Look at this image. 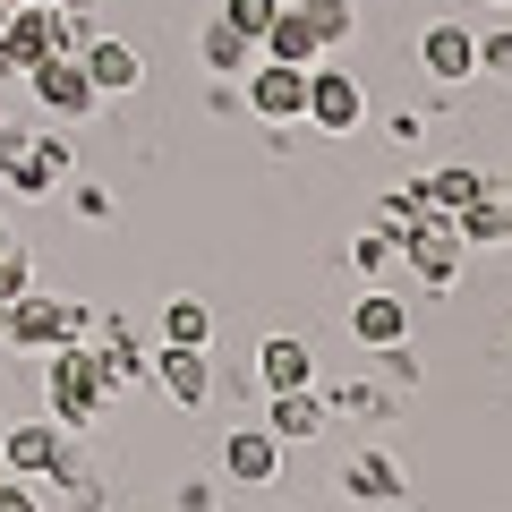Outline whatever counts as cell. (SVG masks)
I'll return each mask as SVG.
<instances>
[{"instance_id": "1", "label": "cell", "mask_w": 512, "mask_h": 512, "mask_svg": "<svg viewBox=\"0 0 512 512\" xmlns=\"http://www.w3.org/2000/svg\"><path fill=\"white\" fill-rule=\"evenodd\" d=\"M0 333L18 350H60V342H86L94 333V308H77V299H43V291H18L9 308H0Z\"/></svg>"}, {"instance_id": "2", "label": "cell", "mask_w": 512, "mask_h": 512, "mask_svg": "<svg viewBox=\"0 0 512 512\" xmlns=\"http://www.w3.org/2000/svg\"><path fill=\"white\" fill-rule=\"evenodd\" d=\"M111 402V376L94 367L86 342H60L52 350V419L60 427H94V410Z\"/></svg>"}, {"instance_id": "3", "label": "cell", "mask_w": 512, "mask_h": 512, "mask_svg": "<svg viewBox=\"0 0 512 512\" xmlns=\"http://www.w3.org/2000/svg\"><path fill=\"white\" fill-rule=\"evenodd\" d=\"M308 128H325V137H350V128L367 120V86L359 69H342V60H308V111H299Z\"/></svg>"}, {"instance_id": "4", "label": "cell", "mask_w": 512, "mask_h": 512, "mask_svg": "<svg viewBox=\"0 0 512 512\" xmlns=\"http://www.w3.org/2000/svg\"><path fill=\"white\" fill-rule=\"evenodd\" d=\"M402 265L419 274V291H453L461 282V231H453V214H419L402 231Z\"/></svg>"}, {"instance_id": "5", "label": "cell", "mask_w": 512, "mask_h": 512, "mask_svg": "<svg viewBox=\"0 0 512 512\" xmlns=\"http://www.w3.org/2000/svg\"><path fill=\"white\" fill-rule=\"evenodd\" d=\"M26 86H35V103L52 111V120H86V111L103 103L77 52H52V60H35V69H26Z\"/></svg>"}, {"instance_id": "6", "label": "cell", "mask_w": 512, "mask_h": 512, "mask_svg": "<svg viewBox=\"0 0 512 512\" xmlns=\"http://www.w3.org/2000/svg\"><path fill=\"white\" fill-rule=\"evenodd\" d=\"M248 111H256V120H274V128H291L299 111H308V69H299V60H265V52H256Z\"/></svg>"}, {"instance_id": "7", "label": "cell", "mask_w": 512, "mask_h": 512, "mask_svg": "<svg viewBox=\"0 0 512 512\" xmlns=\"http://www.w3.org/2000/svg\"><path fill=\"white\" fill-rule=\"evenodd\" d=\"M419 69L436 77V86H470V77H478V26L436 18V26L419 35Z\"/></svg>"}, {"instance_id": "8", "label": "cell", "mask_w": 512, "mask_h": 512, "mask_svg": "<svg viewBox=\"0 0 512 512\" xmlns=\"http://www.w3.org/2000/svg\"><path fill=\"white\" fill-rule=\"evenodd\" d=\"M154 384H163L180 410H205V402H214V359L188 350V342H163V350H154Z\"/></svg>"}, {"instance_id": "9", "label": "cell", "mask_w": 512, "mask_h": 512, "mask_svg": "<svg viewBox=\"0 0 512 512\" xmlns=\"http://www.w3.org/2000/svg\"><path fill=\"white\" fill-rule=\"evenodd\" d=\"M60 461H69L60 419H26V427H9V453H0V470H9V478H52Z\"/></svg>"}, {"instance_id": "10", "label": "cell", "mask_w": 512, "mask_h": 512, "mask_svg": "<svg viewBox=\"0 0 512 512\" xmlns=\"http://www.w3.org/2000/svg\"><path fill=\"white\" fill-rule=\"evenodd\" d=\"M69 163H77L69 137H26V154L0 171V180L18 188V197H52V188H69Z\"/></svg>"}, {"instance_id": "11", "label": "cell", "mask_w": 512, "mask_h": 512, "mask_svg": "<svg viewBox=\"0 0 512 512\" xmlns=\"http://www.w3.org/2000/svg\"><path fill=\"white\" fill-rule=\"evenodd\" d=\"M77 60H86L94 94H137V77H146L137 43H120V35H86V43H77Z\"/></svg>"}, {"instance_id": "12", "label": "cell", "mask_w": 512, "mask_h": 512, "mask_svg": "<svg viewBox=\"0 0 512 512\" xmlns=\"http://www.w3.org/2000/svg\"><path fill=\"white\" fill-rule=\"evenodd\" d=\"M453 231H461V248H495V239H512V188L487 180V188L453 214Z\"/></svg>"}, {"instance_id": "13", "label": "cell", "mask_w": 512, "mask_h": 512, "mask_svg": "<svg viewBox=\"0 0 512 512\" xmlns=\"http://www.w3.org/2000/svg\"><path fill=\"white\" fill-rule=\"evenodd\" d=\"M350 342H367V350H393V342H410V308L393 291H367L359 308H350Z\"/></svg>"}, {"instance_id": "14", "label": "cell", "mask_w": 512, "mask_h": 512, "mask_svg": "<svg viewBox=\"0 0 512 512\" xmlns=\"http://www.w3.org/2000/svg\"><path fill=\"white\" fill-rule=\"evenodd\" d=\"M222 470H231L239 487H265V478L282 470V444H274V427H239V436L222 444Z\"/></svg>"}, {"instance_id": "15", "label": "cell", "mask_w": 512, "mask_h": 512, "mask_svg": "<svg viewBox=\"0 0 512 512\" xmlns=\"http://www.w3.org/2000/svg\"><path fill=\"white\" fill-rule=\"evenodd\" d=\"M256 376H265V393H291V384H316V359L299 333H274V342L256 350Z\"/></svg>"}, {"instance_id": "16", "label": "cell", "mask_w": 512, "mask_h": 512, "mask_svg": "<svg viewBox=\"0 0 512 512\" xmlns=\"http://www.w3.org/2000/svg\"><path fill=\"white\" fill-rule=\"evenodd\" d=\"M94 367H103V376H111V393H120V384H137V376H146V342H137V333H128L120 316H111V325H103V342H94Z\"/></svg>"}, {"instance_id": "17", "label": "cell", "mask_w": 512, "mask_h": 512, "mask_svg": "<svg viewBox=\"0 0 512 512\" xmlns=\"http://www.w3.org/2000/svg\"><path fill=\"white\" fill-rule=\"evenodd\" d=\"M256 52H265V60H299V69H308V60H325V43H316V26L282 0V18L265 26V43H256Z\"/></svg>"}, {"instance_id": "18", "label": "cell", "mask_w": 512, "mask_h": 512, "mask_svg": "<svg viewBox=\"0 0 512 512\" xmlns=\"http://www.w3.org/2000/svg\"><path fill=\"white\" fill-rule=\"evenodd\" d=\"M316 427H325V402H316V384H291V393H274V444H308Z\"/></svg>"}, {"instance_id": "19", "label": "cell", "mask_w": 512, "mask_h": 512, "mask_svg": "<svg viewBox=\"0 0 512 512\" xmlns=\"http://www.w3.org/2000/svg\"><path fill=\"white\" fill-rule=\"evenodd\" d=\"M197 52H205V69H214V77H248V69H256V43L239 35V26H222V18H205Z\"/></svg>"}, {"instance_id": "20", "label": "cell", "mask_w": 512, "mask_h": 512, "mask_svg": "<svg viewBox=\"0 0 512 512\" xmlns=\"http://www.w3.org/2000/svg\"><path fill=\"white\" fill-rule=\"evenodd\" d=\"M342 487L350 495H359V504H402V470H393V461H384V453H359V461H350V470H342Z\"/></svg>"}, {"instance_id": "21", "label": "cell", "mask_w": 512, "mask_h": 512, "mask_svg": "<svg viewBox=\"0 0 512 512\" xmlns=\"http://www.w3.org/2000/svg\"><path fill=\"white\" fill-rule=\"evenodd\" d=\"M487 188V171H470V163H444V171H427L419 180V197H427V214H461V205Z\"/></svg>"}, {"instance_id": "22", "label": "cell", "mask_w": 512, "mask_h": 512, "mask_svg": "<svg viewBox=\"0 0 512 512\" xmlns=\"http://www.w3.org/2000/svg\"><path fill=\"white\" fill-rule=\"evenodd\" d=\"M291 9L316 26V43H325V52H342V43L359 35V0H291Z\"/></svg>"}, {"instance_id": "23", "label": "cell", "mask_w": 512, "mask_h": 512, "mask_svg": "<svg viewBox=\"0 0 512 512\" xmlns=\"http://www.w3.org/2000/svg\"><path fill=\"white\" fill-rule=\"evenodd\" d=\"M163 342L205 350V342H214V308H205V299H171V308H163Z\"/></svg>"}, {"instance_id": "24", "label": "cell", "mask_w": 512, "mask_h": 512, "mask_svg": "<svg viewBox=\"0 0 512 512\" xmlns=\"http://www.w3.org/2000/svg\"><path fill=\"white\" fill-rule=\"evenodd\" d=\"M350 265H359V274H393V265H402V231H384V222L359 231L350 239Z\"/></svg>"}, {"instance_id": "25", "label": "cell", "mask_w": 512, "mask_h": 512, "mask_svg": "<svg viewBox=\"0 0 512 512\" xmlns=\"http://www.w3.org/2000/svg\"><path fill=\"white\" fill-rule=\"evenodd\" d=\"M214 18H222V26H239V35H248V43H265V26L282 18V0H222Z\"/></svg>"}, {"instance_id": "26", "label": "cell", "mask_w": 512, "mask_h": 512, "mask_svg": "<svg viewBox=\"0 0 512 512\" xmlns=\"http://www.w3.org/2000/svg\"><path fill=\"white\" fill-rule=\"evenodd\" d=\"M478 69H487V77H512V26H487V35H478Z\"/></svg>"}, {"instance_id": "27", "label": "cell", "mask_w": 512, "mask_h": 512, "mask_svg": "<svg viewBox=\"0 0 512 512\" xmlns=\"http://www.w3.org/2000/svg\"><path fill=\"white\" fill-rule=\"evenodd\" d=\"M18 291H35V265H26L18 248H9V256H0V308H9Z\"/></svg>"}, {"instance_id": "28", "label": "cell", "mask_w": 512, "mask_h": 512, "mask_svg": "<svg viewBox=\"0 0 512 512\" xmlns=\"http://www.w3.org/2000/svg\"><path fill=\"white\" fill-rule=\"evenodd\" d=\"M0 512H43V504H35V487H26V478H0Z\"/></svg>"}, {"instance_id": "29", "label": "cell", "mask_w": 512, "mask_h": 512, "mask_svg": "<svg viewBox=\"0 0 512 512\" xmlns=\"http://www.w3.org/2000/svg\"><path fill=\"white\" fill-rule=\"evenodd\" d=\"M69 197H77V214H86V222H103V214H111V188H94V180H86V188H69Z\"/></svg>"}, {"instance_id": "30", "label": "cell", "mask_w": 512, "mask_h": 512, "mask_svg": "<svg viewBox=\"0 0 512 512\" xmlns=\"http://www.w3.org/2000/svg\"><path fill=\"white\" fill-rule=\"evenodd\" d=\"M9 77H26V60L9 52V43H0V86H9Z\"/></svg>"}, {"instance_id": "31", "label": "cell", "mask_w": 512, "mask_h": 512, "mask_svg": "<svg viewBox=\"0 0 512 512\" xmlns=\"http://www.w3.org/2000/svg\"><path fill=\"white\" fill-rule=\"evenodd\" d=\"M9 248H18V239H9V222H0V256H9Z\"/></svg>"}, {"instance_id": "32", "label": "cell", "mask_w": 512, "mask_h": 512, "mask_svg": "<svg viewBox=\"0 0 512 512\" xmlns=\"http://www.w3.org/2000/svg\"><path fill=\"white\" fill-rule=\"evenodd\" d=\"M9 9H18V0H0V26H9Z\"/></svg>"}, {"instance_id": "33", "label": "cell", "mask_w": 512, "mask_h": 512, "mask_svg": "<svg viewBox=\"0 0 512 512\" xmlns=\"http://www.w3.org/2000/svg\"><path fill=\"white\" fill-rule=\"evenodd\" d=\"M0 478H9V470H0Z\"/></svg>"}, {"instance_id": "34", "label": "cell", "mask_w": 512, "mask_h": 512, "mask_svg": "<svg viewBox=\"0 0 512 512\" xmlns=\"http://www.w3.org/2000/svg\"><path fill=\"white\" fill-rule=\"evenodd\" d=\"M504 9H512V0H504Z\"/></svg>"}, {"instance_id": "35", "label": "cell", "mask_w": 512, "mask_h": 512, "mask_svg": "<svg viewBox=\"0 0 512 512\" xmlns=\"http://www.w3.org/2000/svg\"><path fill=\"white\" fill-rule=\"evenodd\" d=\"M504 188H512V180H504Z\"/></svg>"}]
</instances>
